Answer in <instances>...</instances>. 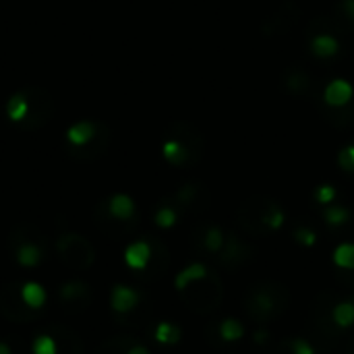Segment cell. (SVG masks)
<instances>
[{
	"mask_svg": "<svg viewBox=\"0 0 354 354\" xmlns=\"http://www.w3.org/2000/svg\"><path fill=\"white\" fill-rule=\"evenodd\" d=\"M353 303H354V301H353Z\"/></svg>",
	"mask_w": 354,
	"mask_h": 354,
	"instance_id": "34",
	"label": "cell"
},
{
	"mask_svg": "<svg viewBox=\"0 0 354 354\" xmlns=\"http://www.w3.org/2000/svg\"><path fill=\"white\" fill-rule=\"evenodd\" d=\"M295 241L303 247H313L317 243V234L311 228H297L295 230Z\"/></svg>",
	"mask_w": 354,
	"mask_h": 354,
	"instance_id": "26",
	"label": "cell"
},
{
	"mask_svg": "<svg viewBox=\"0 0 354 354\" xmlns=\"http://www.w3.org/2000/svg\"><path fill=\"white\" fill-rule=\"evenodd\" d=\"M176 218H178V214H176V209L170 207V205H164V207H160V209L156 212V224H158L160 228H172V226L176 224Z\"/></svg>",
	"mask_w": 354,
	"mask_h": 354,
	"instance_id": "23",
	"label": "cell"
},
{
	"mask_svg": "<svg viewBox=\"0 0 354 354\" xmlns=\"http://www.w3.org/2000/svg\"><path fill=\"white\" fill-rule=\"evenodd\" d=\"M274 299L268 295V292H259L255 299H253V303H251V313L257 317V319H266V317H270L272 313H274Z\"/></svg>",
	"mask_w": 354,
	"mask_h": 354,
	"instance_id": "16",
	"label": "cell"
},
{
	"mask_svg": "<svg viewBox=\"0 0 354 354\" xmlns=\"http://www.w3.org/2000/svg\"><path fill=\"white\" fill-rule=\"evenodd\" d=\"M27 112H29V100H27L25 89H23V91H17L15 95H10V100H8V104H6V114H8V118L15 120V122H25Z\"/></svg>",
	"mask_w": 354,
	"mask_h": 354,
	"instance_id": "9",
	"label": "cell"
},
{
	"mask_svg": "<svg viewBox=\"0 0 354 354\" xmlns=\"http://www.w3.org/2000/svg\"><path fill=\"white\" fill-rule=\"evenodd\" d=\"M170 141L164 143V156L172 166H191L203 153V137L189 122H174L170 127Z\"/></svg>",
	"mask_w": 354,
	"mask_h": 354,
	"instance_id": "1",
	"label": "cell"
},
{
	"mask_svg": "<svg viewBox=\"0 0 354 354\" xmlns=\"http://www.w3.org/2000/svg\"><path fill=\"white\" fill-rule=\"evenodd\" d=\"M87 292V286L81 284V282H71L66 286L60 288V299L62 301H73V299H79Z\"/></svg>",
	"mask_w": 354,
	"mask_h": 354,
	"instance_id": "24",
	"label": "cell"
},
{
	"mask_svg": "<svg viewBox=\"0 0 354 354\" xmlns=\"http://www.w3.org/2000/svg\"><path fill=\"white\" fill-rule=\"evenodd\" d=\"M156 340L160 344H176L180 340V330L178 326L174 324H168V322H162L158 328H156Z\"/></svg>",
	"mask_w": 354,
	"mask_h": 354,
	"instance_id": "18",
	"label": "cell"
},
{
	"mask_svg": "<svg viewBox=\"0 0 354 354\" xmlns=\"http://www.w3.org/2000/svg\"><path fill=\"white\" fill-rule=\"evenodd\" d=\"M259 222L263 228L268 230H278L284 224V212L276 205V203H268L261 212H259Z\"/></svg>",
	"mask_w": 354,
	"mask_h": 354,
	"instance_id": "12",
	"label": "cell"
},
{
	"mask_svg": "<svg viewBox=\"0 0 354 354\" xmlns=\"http://www.w3.org/2000/svg\"><path fill=\"white\" fill-rule=\"evenodd\" d=\"M268 338H270V334H268V332H263V330L255 332V336H253L255 344H266V342H268Z\"/></svg>",
	"mask_w": 354,
	"mask_h": 354,
	"instance_id": "31",
	"label": "cell"
},
{
	"mask_svg": "<svg viewBox=\"0 0 354 354\" xmlns=\"http://www.w3.org/2000/svg\"><path fill=\"white\" fill-rule=\"evenodd\" d=\"M226 245V234L218 228V226H212L205 230V236H203V247L209 251V253H218L222 251Z\"/></svg>",
	"mask_w": 354,
	"mask_h": 354,
	"instance_id": "17",
	"label": "cell"
},
{
	"mask_svg": "<svg viewBox=\"0 0 354 354\" xmlns=\"http://www.w3.org/2000/svg\"><path fill=\"white\" fill-rule=\"evenodd\" d=\"M25 93L29 100V112H27V118L23 124L27 129H39L50 120V114H52L50 95L41 87H27Z\"/></svg>",
	"mask_w": 354,
	"mask_h": 354,
	"instance_id": "3",
	"label": "cell"
},
{
	"mask_svg": "<svg viewBox=\"0 0 354 354\" xmlns=\"http://www.w3.org/2000/svg\"><path fill=\"white\" fill-rule=\"evenodd\" d=\"M332 319L338 328H351L354 326V303L346 301V303H338L332 311Z\"/></svg>",
	"mask_w": 354,
	"mask_h": 354,
	"instance_id": "15",
	"label": "cell"
},
{
	"mask_svg": "<svg viewBox=\"0 0 354 354\" xmlns=\"http://www.w3.org/2000/svg\"><path fill=\"white\" fill-rule=\"evenodd\" d=\"M207 278V268L203 266V263H193V266H189V268H185L178 276H176V280H174V286H176V290H185V288H189L193 282H199V280H205Z\"/></svg>",
	"mask_w": 354,
	"mask_h": 354,
	"instance_id": "8",
	"label": "cell"
},
{
	"mask_svg": "<svg viewBox=\"0 0 354 354\" xmlns=\"http://www.w3.org/2000/svg\"><path fill=\"white\" fill-rule=\"evenodd\" d=\"M340 12H342V19L354 27V0H344L340 4Z\"/></svg>",
	"mask_w": 354,
	"mask_h": 354,
	"instance_id": "30",
	"label": "cell"
},
{
	"mask_svg": "<svg viewBox=\"0 0 354 354\" xmlns=\"http://www.w3.org/2000/svg\"><path fill=\"white\" fill-rule=\"evenodd\" d=\"M33 354H56V342L50 336H37L31 346Z\"/></svg>",
	"mask_w": 354,
	"mask_h": 354,
	"instance_id": "25",
	"label": "cell"
},
{
	"mask_svg": "<svg viewBox=\"0 0 354 354\" xmlns=\"http://www.w3.org/2000/svg\"><path fill=\"white\" fill-rule=\"evenodd\" d=\"M290 351H292V354H315V348L303 338H295L290 342Z\"/></svg>",
	"mask_w": 354,
	"mask_h": 354,
	"instance_id": "29",
	"label": "cell"
},
{
	"mask_svg": "<svg viewBox=\"0 0 354 354\" xmlns=\"http://www.w3.org/2000/svg\"><path fill=\"white\" fill-rule=\"evenodd\" d=\"M311 85H313V81H311L309 73L303 71V68H292V71L286 75V87H288V91H292L295 95L307 93V91L311 89Z\"/></svg>",
	"mask_w": 354,
	"mask_h": 354,
	"instance_id": "11",
	"label": "cell"
},
{
	"mask_svg": "<svg viewBox=\"0 0 354 354\" xmlns=\"http://www.w3.org/2000/svg\"><path fill=\"white\" fill-rule=\"evenodd\" d=\"M313 52H315L317 56H332V54L338 52V41H336L332 35L322 33V35H317V37L313 39Z\"/></svg>",
	"mask_w": 354,
	"mask_h": 354,
	"instance_id": "20",
	"label": "cell"
},
{
	"mask_svg": "<svg viewBox=\"0 0 354 354\" xmlns=\"http://www.w3.org/2000/svg\"><path fill=\"white\" fill-rule=\"evenodd\" d=\"M108 212L116 220H129L135 214V203L129 195H114L108 201Z\"/></svg>",
	"mask_w": 354,
	"mask_h": 354,
	"instance_id": "10",
	"label": "cell"
},
{
	"mask_svg": "<svg viewBox=\"0 0 354 354\" xmlns=\"http://www.w3.org/2000/svg\"><path fill=\"white\" fill-rule=\"evenodd\" d=\"M338 162H340V166H342L346 172H353L354 174V143L353 145H348L346 149H342V151H340Z\"/></svg>",
	"mask_w": 354,
	"mask_h": 354,
	"instance_id": "27",
	"label": "cell"
},
{
	"mask_svg": "<svg viewBox=\"0 0 354 354\" xmlns=\"http://www.w3.org/2000/svg\"><path fill=\"white\" fill-rule=\"evenodd\" d=\"M149 259H151V247H149L147 243H143V241L133 243V245L124 251V261H127V266L133 268V270H143V268H147Z\"/></svg>",
	"mask_w": 354,
	"mask_h": 354,
	"instance_id": "6",
	"label": "cell"
},
{
	"mask_svg": "<svg viewBox=\"0 0 354 354\" xmlns=\"http://www.w3.org/2000/svg\"><path fill=\"white\" fill-rule=\"evenodd\" d=\"M21 299H23V303L29 309H39L46 303V290L39 284H35V282H27L21 288Z\"/></svg>",
	"mask_w": 354,
	"mask_h": 354,
	"instance_id": "13",
	"label": "cell"
},
{
	"mask_svg": "<svg viewBox=\"0 0 354 354\" xmlns=\"http://www.w3.org/2000/svg\"><path fill=\"white\" fill-rule=\"evenodd\" d=\"M17 261H19V266H23V268H35V266L41 261V251H39V247L33 245V243L21 245L19 251H17Z\"/></svg>",
	"mask_w": 354,
	"mask_h": 354,
	"instance_id": "14",
	"label": "cell"
},
{
	"mask_svg": "<svg viewBox=\"0 0 354 354\" xmlns=\"http://www.w3.org/2000/svg\"><path fill=\"white\" fill-rule=\"evenodd\" d=\"M108 131L106 124L102 122H91V120H81L77 124H73L68 131H66V141H68V147L71 149H81V147H87L89 143H93L95 139H100L104 133Z\"/></svg>",
	"mask_w": 354,
	"mask_h": 354,
	"instance_id": "4",
	"label": "cell"
},
{
	"mask_svg": "<svg viewBox=\"0 0 354 354\" xmlns=\"http://www.w3.org/2000/svg\"><path fill=\"white\" fill-rule=\"evenodd\" d=\"M0 354H10V348L6 342H0Z\"/></svg>",
	"mask_w": 354,
	"mask_h": 354,
	"instance_id": "33",
	"label": "cell"
},
{
	"mask_svg": "<svg viewBox=\"0 0 354 354\" xmlns=\"http://www.w3.org/2000/svg\"><path fill=\"white\" fill-rule=\"evenodd\" d=\"M58 251L62 259L73 268H87L93 261V249L89 243L77 234H66L58 241Z\"/></svg>",
	"mask_w": 354,
	"mask_h": 354,
	"instance_id": "2",
	"label": "cell"
},
{
	"mask_svg": "<svg viewBox=\"0 0 354 354\" xmlns=\"http://www.w3.org/2000/svg\"><path fill=\"white\" fill-rule=\"evenodd\" d=\"M110 303H112V309L116 313H129L137 307L139 303V292L129 288V286H114L112 288V295H110Z\"/></svg>",
	"mask_w": 354,
	"mask_h": 354,
	"instance_id": "5",
	"label": "cell"
},
{
	"mask_svg": "<svg viewBox=\"0 0 354 354\" xmlns=\"http://www.w3.org/2000/svg\"><path fill=\"white\" fill-rule=\"evenodd\" d=\"M220 336H222L226 342H236V340H241V338L245 336V328H243V324L236 322V319H224V322L220 324Z\"/></svg>",
	"mask_w": 354,
	"mask_h": 354,
	"instance_id": "19",
	"label": "cell"
},
{
	"mask_svg": "<svg viewBox=\"0 0 354 354\" xmlns=\"http://www.w3.org/2000/svg\"><path fill=\"white\" fill-rule=\"evenodd\" d=\"M351 97H353V87L346 81H334L326 89V102H328V106H334V108L346 106L351 102Z\"/></svg>",
	"mask_w": 354,
	"mask_h": 354,
	"instance_id": "7",
	"label": "cell"
},
{
	"mask_svg": "<svg viewBox=\"0 0 354 354\" xmlns=\"http://www.w3.org/2000/svg\"><path fill=\"white\" fill-rule=\"evenodd\" d=\"M127 354H149V351H147L145 346H133Z\"/></svg>",
	"mask_w": 354,
	"mask_h": 354,
	"instance_id": "32",
	"label": "cell"
},
{
	"mask_svg": "<svg viewBox=\"0 0 354 354\" xmlns=\"http://www.w3.org/2000/svg\"><path fill=\"white\" fill-rule=\"evenodd\" d=\"M324 218H326V222H328L330 226H342V224L348 222L351 212H348L346 207H342V205H334V207H328V209H326Z\"/></svg>",
	"mask_w": 354,
	"mask_h": 354,
	"instance_id": "22",
	"label": "cell"
},
{
	"mask_svg": "<svg viewBox=\"0 0 354 354\" xmlns=\"http://www.w3.org/2000/svg\"><path fill=\"white\" fill-rule=\"evenodd\" d=\"M315 199H317L319 203H330V201L336 199V189L330 187V185H324V187H319V189L315 191Z\"/></svg>",
	"mask_w": 354,
	"mask_h": 354,
	"instance_id": "28",
	"label": "cell"
},
{
	"mask_svg": "<svg viewBox=\"0 0 354 354\" xmlns=\"http://www.w3.org/2000/svg\"><path fill=\"white\" fill-rule=\"evenodd\" d=\"M334 263L342 270H354V245L344 243L334 251Z\"/></svg>",
	"mask_w": 354,
	"mask_h": 354,
	"instance_id": "21",
	"label": "cell"
}]
</instances>
